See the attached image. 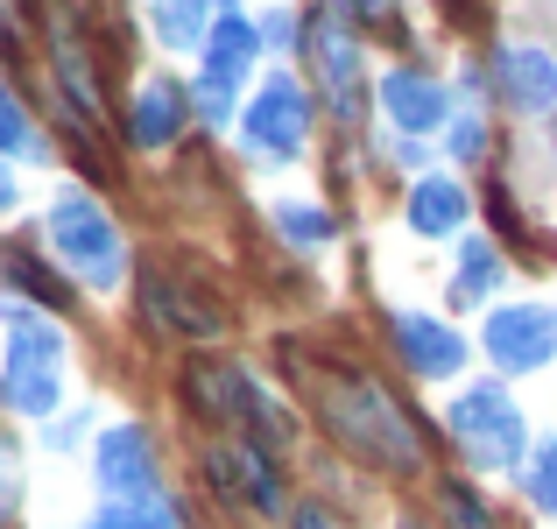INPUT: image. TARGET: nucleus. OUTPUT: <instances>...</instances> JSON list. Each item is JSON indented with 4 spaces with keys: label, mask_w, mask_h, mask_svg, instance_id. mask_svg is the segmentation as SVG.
I'll return each instance as SVG.
<instances>
[{
    "label": "nucleus",
    "mask_w": 557,
    "mask_h": 529,
    "mask_svg": "<svg viewBox=\"0 0 557 529\" xmlns=\"http://www.w3.org/2000/svg\"><path fill=\"white\" fill-rule=\"evenodd\" d=\"M261 42H297V22H289V14H275V22H269V36H261Z\"/></svg>",
    "instance_id": "nucleus-29"
},
{
    "label": "nucleus",
    "mask_w": 557,
    "mask_h": 529,
    "mask_svg": "<svg viewBox=\"0 0 557 529\" xmlns=\"http://www.w3.org/2000/svg\"><path fill=\"white\" fill-rule=\"evenodd\" d=\"M381 107H388V121L403 127V135H423V127L445 121V93H437L423 71H388V85H381Z\"/></svg>",
    "instance_id": "nucleus-13"
},
{
    "label": "nucleus",
    "mask_w": 557,
    "mask_h": 529,
    "mask_svg": "<svg viewBox=\"0 0 557 529\" xmlns=\"http://www.w3.org/2000/svg\"><path fill=\"white\" fill-rule=\"evenodd\" d=\"M14 502H22V452H14L8 438H0V529H8Z\"/></svg>",
    "instance_id": "nucleus-23"
},
{
    "label": "nucleus",
    "mask_w": 557,
    "mask_h": 529,
    "mask_svg": "<svg viewBox=\"0 0 557 529\" xmlns=\"http://www.w3.org/2000/svg\"><path fill=\"white\" fill-rule=\"evenodd\" d=\"M135 142L141 149H170L177 142V127H184V93L170 78H156V85H141V99H135Z\"/></svg>",
    "instance_id": "nucleus-15"
},
{
    "label": "nucleus",
    "mask_w": 557,
    "mask_h": 529,
    "mask_svg": "<svg viewBox=\"0 0 557 529\" xmlns=\"http://www.w3.org/2000/svg\"><path fill=\"white\" fill-rule=\"evenodd\" d=\"M289 529H339V522H332V516H325V508H318V502H304L297 516H289Z\"/></svg>",
    "instance_id": "nucleus-28"
},
{
    "label": "nucleus",
    "mask_w": 557,
    "mask_h": 529,
    "mask_svg": "<svg viewBox=\"0 0 557 529\" xmlns=\"http://www.w3.org/2000/svg\"><path fill=\"white\" fill-rule=\"evenodd\" d=\"M480 149H487V127H480V121H473V113H466V121H459V127H451V156H459V163H473V156H480Z\"/></svg>",
    "instance_id": "nucleus-27"
},
{
    "label": "nucleus",
    "mask_w": 557,
    "mask_h": 529,
    "mask_svg": "<svg viewBox=\"0 0 557 529\" xmlns=\"http://www.w3.org/2000/svg\"><path fill=\"white\" fill-rule=\"evenodd\" d=\"M57 78H64L71 107L99 121V71H92V57H85V42H78V36H64V28H57Z\"/></svg>",
    "instance_id": "nucleus-17"
},
{
    "label": "nucleus",
    "mask_w": 557,
    "mask_h": 529,
    "mask_svg": "<svg viewBox=\"0 0 557 529\" xmlns=\"http://www.w3.org/2000/svg\"><path fill=\"white\" fill-rule=\"evenodd\" d=\"M502 93L522 113H550L557 107V64L544 50H502Z\"/></svg>",
    "instance_id": "nucleus-14"
},
{
    "label": "nucleus",
    "mask_w": 557,
    "mask_h": 529,
    "mask_svg": "<svg viewBox=\"0 0 557 529\" xmlns=\"http://www.w3.org/2000/svg\"><path fill=\"white\" fill-rule=\"evenodd\" d=\"M8 275H14V283H22V290H36L42 304H64V290H57V283H50V275H42V269H36V261H28V255H8Z\"/></svg>",
    "instance_id": "nucleus-25"
},
{
    "label": "nucleus",
    "mask_w": 557,
    "mask_h": 529,
    "mask_svg": "<svg viewBox=\"0 0 557 529\" xmlns=\"http://www.w3.org/2000/svg\"><path fill=\"white\" fill-rule=\"evenodd\" d=\"M318 409H325L332 438L346 452H360V459L388 466V473H417L423 466V431L409 423V409L381 381L354 374V367L346 374H318Z\"/></svg>",
    "instance_id": "nucleus-1"
},
{
    "label": "nucleus",
    "mask_w": 557,
    "mask_h": 529,
    "mask_svg": "<svg viewBox=\"0 0 557 529\" xmlns=\"http://www.w3.org/2000/svg\"><path fill=\"white\" fill-rule=\"evenodd\" d=\"M50 241L92 290H121V233H113V219L85 190H64L50 205Z\"/></svg>",
    "instance_id": "nucleus-3"
},
{
    "label": "nucleus",
    "mask_w": 557,
    "mask_h": 529,
    "mask_svg": "<svg viewBox=\"0 0 557 529\" xmlns=\"http://www.w3.org/2000/svg\"><path fill=\"white\" fill-rule=\"evenodd\" d=\"M99 488H107L113 502H149L156 459H149V431H141V423H113V431L99 438Z\"/></svg>",
    "instance_id": "nucleus-7"
},
{
    "label": "nucleus",
    "mask_w": 557,
    "mask_h": 529,
    "mask_svg": "<svg viewBox=\"0 0 557 529\" xmlns=\"http://www.w3.org/2000/svg\"><path fill=\"white\" fill-rule=\"evenodd\" d=\"M451 438L466 445L473 466H494V473H508L522 459V417L502 389H466L451 403Z\"/></svg>",
    "instance_id": "nucleus-4"
},
{
    "label": "nucleus",
    "mask_w": 557,
    "mask_h": 529,
    "mask_svg": "<svg viewBox=\"0 0 557 529\" xmlns=\"http://www.w3.org/2000/svg\"><path fill=\"white\" fill-rule=\"evenodd\" d=\"M459 219H466V190L451 184V176H423V184L409 190V226H417L423 241L459 233Z\"/></svg>",
    "instance_id": "nucleus-16"
},
{
    "label": "nucleus",
    "mask_w": 557,
    "mask_h": 529,
    "mask_svg": "<svg viewBox=\"0 0 557 529\" xmlns=\"http://www.w3.org/2000/svg\"><path fill=\"white\" fill-rule=\"evenodd\" d=\"M530 494H536V508H550V516H557V445L536 452V466H530Z\"/></svg>",
    "instance_id": "nucleus-24"
},
{
    "label": "nucleus",
    "mask_w": 557,
    "mask_h": 529,
    "mask_svg": "<svg viewBox=\"0 0 557 529\" xmlns=\"http://www.w3.org/2000/svg\"><path fill=\"white\" fill-rule=\"evenodd\" d=\"M184 403L212 423H240L247 431V409H255V381L240 374L233 360H190L184 367Z\"/></svg>",
    "instance_id": "nucleus-8"
},
{
    "label": "nucleus",
    "mask_w": 557,
    "mask_h": 529,
    "mask_svg": "<svg viewBox=\"0 0 557 529\" xmlns=\"http://www.w3.org/2000/svg\"><path fill=\"white\" fill-rule=\"evenodd\" d=\"M156 36H163L170 50L205 42V36H212V28H205V0H156Z\"/></svg>",
    "instance_id": "nucleus-18"
},
{
    "label": "nucleus",
    "mask_w": 557,
    "mask_h": 529,
    "mask_svg": "<svg viewBox=\"0 0 557 529\" xmlns=\"http://www.w3.org/2000/svg\"><path fill=\"white\" fill-rule=\"evenodd\" d=\"M92 529H177V516H170V508L149 494V502H113Z\"/></svg>",
    "instance_id": "nucleus-20"
},
{
    "label": "nucleus",
    "mask_w": 557,
    "mask_h": 529,
    "mask_svg": "<svg viewBox=\"0 0 557 529\" xmlns=\"http://www.w3.org/2000/svg\"><path fill=\"white\" fill-rule=\"evenodd\" d=\"M0 99H8V93H0Z\"/></svg>",
    "instance_id": "nucleus-32"
},
{
    "label": "nucleus",
    "mask_w": 557,
    "mask_h": 529,
    "mask_svg": "<svg viewBox=\"0 0 557 529\" xmlns=\"http://www.w3.org/2000/svg\"><path fill=\"white\" fill-rule=\"evenodd\" d=\"M395 346H403V360L417 367V374H431V381H445V374L466 367V340L451 325H437V318H423V311L395 318Z\"/></svg>",
    "instance_id": "nucleus-10"
},
{
    "label": "nucleus",
    "mask_w": 557,
    "mask_h": 529,
    "mask_svg": "<svg viewBox=\"0 0 557 529\" xmlns=\"http://www.w3.org/2000/svg\"><path fill=\"white\" fill-rule=\"evenodd\" d=\"M141 297H149V318H156V325H163V332H184V340H212V332L226 325V311H219L212 297H198V290L170 283L163 269L141 275Z\"/></svg>",
    "instance_id": "nucleus-9"
},
{
    "label": "nucleus",
    "mask_w": 557,
    "mask_h": 529,
    "mask_svg": "<svg viewBox=\"0 0 557 529\" xmlns=\"http://www.w3.org/2000/svg\"><path fill=\"white\" fill-rule=\"evenodd\" d=\"M255 50H261V28L240 22V14H219L212 36H205V85H219V93H240Z\"/></svg>",
    "instance_id": "nucleus-12"
},
{
    "label": "nucleus",
    "mask_w": 557,
    "mask_h": 529,
    "mask_svg": "<svg viewBox=\"0 0 557 529\" xmlns=\"http://www.w3.org/2000/svg\"><path fill=\"white\" fill-rule=\"evenodd\" d=\"M311 64H318V78H325V93H332V107L354 121V85H360V50H354V36H346L339 22H311Z\"/></svg>",
    "instance_id": "nucleus-11"
},
{
    "label": "nucleus",
    "mask_w": 557,
    "mask_h": 529,
    "mask_svg": "<svg viewBox=\"0 0 557 529\" xmlns=\"http://www.w3.org/2000/svg\"><path fill=\"white\" fill-rule=\"evenodd\" d=\"M0 318H8V381H0V395H8V409H22V417H50L57 389H64V381H57L64 332L28 318V311H8V304H0Z\"/></svg>",
    "instance_id": "nucleus-2"
},
{
    "label": "nucleus",
    "mask_w": 557,
    "mask_h": 529,
    "mask_svg": "<svg viewBox=\"0 0 557 529\" xmlns=\"http://www.w3.org/2000/svg\"><path fill=\"white\" fill-rule=\"evenodd\" d=\"M487 353H494V367H508V374H530V367H544L557 353V318L536 311V304L494 311L487 318Z\"/></svg>",
    "instance_id": "nucleus-5"
},
{
    "label": "nucleus",
    "mask_w": 557,
    "mask_h": 529,
    "mask_svg": "<svg viewBox=\"0 0 557 529\" xmlns=\"http://www.w3.org/2000/svg\"><path fill=\"white\" fill-rule=\"evenodd\" d=\"M445 516H451V529H487V508H480L466 488H451V494H445Z\"/></svg>",
    "instance_id": "nucleus-26"
},
{
    "label": "nucleus",
    "mask_w": 557,
    "mask_h": 529,
    "mask_svg": "<svg viewBox=\"0 0 557 529\" xmlns=\"http://www.w3.org/2000/svg\"><path fill=\"white\" fill-rule=\"evenodd\" d=\"M339 8H354V14H388V0H339Z\"/></svg>",
    "instance_id": "nucleus-31"
},
{
    "label": "nucleus",
    "mask_w": 557,
    "mask_h": 529,
    "mask_svg": "<svg viewBox=\"0 0 557 529\" xmlns=\"http://www.w3.org/2000/svg\"><path fill=\"white\" fill-rule=\"evenodd\" d=\"M0 149H8V156H42L36 127H28V113L14 107V99H0Z\"/></svg>",
    "instance_id": "nucleus-22"
},
{
    "label": "nucleus",
    "mask_w": 557,
    "mask_h": 529,
    "mask_svg": "<svg viewBox=\"0 0 557 529\" xmlns=\"http://www.w3.org/2000/svg\"><path fill=\"white\" fill-rule=\"evenodd\" d=\"M247 135H255L261 149H275V156L304 149V135H311V93H304L297 78H269L261 99L247 107Z\"/></svg>",
    "instance_id": "nucleus-6"
},
{
    "label": "nucleus",
    "mask_w": 557,
    "mask_h": 529,
    "mask_svg": "<svg viewBox=\"0 0 557 529\" xmlns=\"http://www.w3.org/2000/svg\"><path fill=\"white\" fill-rule=\"evenodd\" d=\"M275 226H283L297 247H325V241H332V219L311 212V205H283V212H275Z\"/></svg>",
    "instance_id": "nucleus-21"
},
{
    "label": "nucleus",
    "mask_w": 557,
    "mask_h": 529,
    "mask_svg": "<svg viewBox=\"0 0 557 529\" xmlns=\"http://www.w3.org/2000/svg\"><path fill=\"white\" fill-rule=\"evenodd\" d=\"M494 275H502V261H494V247H487V241H466V269L451 275V297H459V304L487 297V290H494Z\"/></svg>",
    "instance_id": "nucleus-19"
},
{
    "label": "nucleus",
    "mask_w": 557,
    "mask_h": 529,
    "mask_svg": "<svg viewBox=\"0 0 557 529\" xmlns=\"http://www.w3.org/2000/svg\"><path fill=\"white\" fill-rule=\"evenodd\" d=\"M0 212H14V176H8V163H0Z\"/></svg>",
    "instance_id": "nucleus-30"
}]
</instances>
